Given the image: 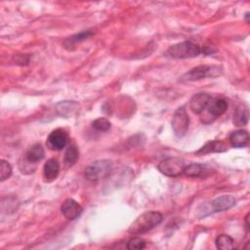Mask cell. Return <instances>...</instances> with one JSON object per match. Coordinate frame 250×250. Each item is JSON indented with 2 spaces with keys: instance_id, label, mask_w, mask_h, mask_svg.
<instances>
[{
  "instance_id": "4",
  "label": "cell",
  "mask_w": 250,
  "mask_h": 250,
  "mask_svg": "<svg viewBox=\"0 0 250 250\" xmlns=\"http://www.w3.org/2000/svg\"><path fill=\"white\" fill-rule=\"evenodd\" d=\"M112 162L108 159H100L91 163L84 171L85 178L90 182H98L109 176Z\"/></svg>"
},
{
  "instance_id": "13",
  "label": "cell",
  "mask_w": 250,
  "mask_h": 250,
  "mask_svg": "<svg viewBox=\"0 0 250 250\" xmlns=\"http://www.w3.org/2000/svg\"><path fill=\"white\" fill-rule=\"evenodd\" d=\"M60 172V163L57 159L51 158L46 161L43 167V176L47 182L54 181Z\"/></svg>"
},
{
  "instance_id": "11",
  "label": "cell",
  "mask_w": 250,
  "mask_h": 250,
  "mask_svg": "<svg viewBox=\"0 0 250 250\" xmlns=\"http://www.w3.org/2000/svg\"><path fill=\"white\" fill-rule=\"evenodd\" d=\"M236 203L235 198L230 194H225L215 198L212 202V208L215 212H223L232 208Z\"/></svg>"
},
{
  "instance_id": "2",
  "label": "cell",
  "mask_w": 250,
  "mask_h": 250,
  "mask_svg": "<svg viewBox=\"0 0 250 250\" xmlns=\"http://www.w3.org/2000/svg\"><path fill=\"white\" fill-rule=\"evenodd\" d=\"M223 73V69L219 65L214 64H203L198 65L191 68L189 71L186 72L180 80L182 82H188V81H197L204 78H213L220 76Z\"/></svg>"
},
{
  "instance_id": "14",
  "label": "cell",
  "mask_w": 250,
  "mask_h": 250,
  "mask_svg": "<svg viewBox=\"0 0 250 250\" xmlns=\"http://www.w3.org/2000/svg\"><path fill=\"white\" fill-rule=\"evenodd\" d=\"M229 142L232 147L246 146L249 142V134L246 130H236L229 135Z\"/></svg>"
},
{
  "instance_id": "26",
  "label": "cell",
  "mask_w": 250,
  "mask_h": 250,
  "mask_svg": "<svg viewBox=\"0 0 250 250\" xmlns=\"http://www.w3.org/2000/svg\"><path fill=\"white\" fill-rule=\"evenodd\" d=\"M248 18H249V13H246V14H245V20H246V22H248Z\"/></svg>"
},
{
  "instance_id": "7",
  "label": "cell",
  "mask_w": 250,
  "mask_h": 250,
  "mask_svg": "<svg viewBox=\"0 0 250 250\" xmlns=\"http://www.w3.org/2000/svg\"><path fill=\"white\" fill-rule=\"evenodd\" d=\"M68 142V135L62 128L55 129L50 133L47 139L48 146L53 150H62L65 147Z\"/></svg>"
},
{
  "instance_id": "22",
  "label": "cell",
  "mask_w": 250,
  "mask_h": 250,
  "mask_svg": "<svg viewBox=\"0 0 250 250\" xmlns=\"http://www.w3.org/2000/svg\"><path fill=\"white\" fill-rule=\"evenodd\" d=\"M110 125H111L110 122L106 118H104V117L97 118L92 123L93 128L96 129L97 131H100V132H105V131L109 130L110 129Z\"/></svg>"
},
{
  "instance_id": "12",
  "label": "cell",
  "mask_w": 250,
  "mask_h": 250,
  "mask_svg": "<svg viewBox=\"0 0 250 250\" xmlns=\"http://www.w3.org/2000/svg\"><path fill=\"white\" fill-rule=\"evenodd\" d=\"M211 173V168H209L205 164L200 163H191L186 166L184 170V174L188 177L192 178H203Z\"/></svg>"
},
{
  "instance_id": "23",
  "label": "cell",
  "mask_w": 250,
  "mask_h": 250,
  "mask_svg": "<svg viewBox=\"0 0 250 250\" xmlns=\"http://www.w3.org/2000/svg\"><path fill=\"white\" fill-rule=\"evenodd\" d=\"M12 175V167L10 163L4 159L0 161V181L4 182Z\"/></svg>"
},
{
  "instance_id": "5",
  "label": "cell",
  "mask_w": 250,
  "mask_h": 250,
  "mask_svg": "<svg viewBox=\"0 0 250 250\" xmlns=\"http://www.w3.org/2000/svg\"><path fill=\"white\" fill-rule=\"evenodd\" d=\"M186 166L185 161L180 157H167L159 162L157 168L167 177H178L184 173Z\"/></svg>"
},
{
  "instance_id": "18",
  "label": "cell",
  "mask_w": 250,
  "mask_h": 250,
  "mask_svg": "<svg viewBox=\"0 0 250 250\" xmlns=\"http://www.w3.org/2000/svg\"><path fill=\"white\" fill-rule=\"evenodd\" d=\"M248 119H249L248 109L243 105L237 106V108L233 113V118H232L233 124L235 126H244L247 124Z\"/></svg>"
},
{
  "instance_id": "9",
  "label": "cell",
  "mask_w": 250,
  "mask_h": 250,
  "mask_svg": "<svg viewBox=\"0 0 250 250\" xmlns=\"http://www.w3.org/2000/svg\"><path fill=\"white\" fill-rule=\"evenodd\" d=\"M61 211L67 220L73 221L82 214L83 209L77 201L72 198H67L62 204Z\"/></svg>"
},
{
  "instance_id": "19",
  "label": "cell",
  "mask_w": 250,
  "mask_h": 250,
  "mask_svg": "<svg viewBox=\"0 0 250 250\" xmlns=\"http://www.w3.org/2000/svg\"><path fill=\"white\" fill-rule=\"evenodd\" d=\"M92 33L93 32L90 31V30H84V31H81L77 34H74V35H72V36H70V37H68L67 39L64 40L63 46L67 49H70V48L74 47L77 43H80V42L84 41L85 39H87L90 35H92Z\"/></svg>"
},
{
  "instance_id": "16",
  "label": "cell",
  "mask_w": 250,
  "mask_h": 250,
  "mask_svg": "<svg viewBox=\"0 0 250 250\" xmlns=\"http://www.w3.org/2000/svg\"><path fill=\"white\" fill-rule=\"evenodd\" d=\"M228 150V145L223 141H210L202 146L196 153H210V152H223Z\"/></svg>"
},
{
  "instance_id": "1",
  "label": "cell",
  "mask_w": 250,
  "mask_h": 250,
  "mask_svg": "<svg viewBox=\"0 0 250 250\" xmlns=\"http://www.w3.org/2000/svg\"><path fill=\"white\" fill-rule=\"evenodd\" d=\"M163 220L161 213L157 211H148L139 216L129 227L128 231L131 234H142L154 227L158 226Z\"/></svg>"
},
{
  "instance_id": "17",
  "label": "cell",
  "mask_w": 250,
  "mask_h": 250,
  "mask_svg": "<svg viewBox=\"0 0 250 250\" xmlns=\"http://www.w3.org/2000/svg\"><path fill=\"white\" fill-rule=\"evenodd\" d=\"M79 158V150L75 145H70L67 146L64 157H63V164L66 168L72 167Z\"/></svg>"
},
{
  "instance_id": "8",
  "label": "cell",
  "mask_w": 250,
  "mask_h": 250,
  "mask_svg": "<svg viewBox=\"0 0 250 250\" xmlns=\"http://www.w3.org/2000/svg\"><path fill=\"white\" fill-rule=\"evenodd\" d=\"M228 108V103L223 98H212L209 104L206 107V113L209 115L208 123L214 121L217 117L223 115ZM204 110V111H205Z\"/></svg>"
},
{
  "instance_id": "3",
  "label": "cell",
  "mask_w": 250,
  "mask_h": 250,
  "mask_svg": "<svg viewBox=\"0 0 250 250\" xmlns=\"http://www.w3.org/2000/svg\"><path fill=\"white\" fill-rule=\"evenodd\" d=\"M200 53L201 48L197 44L191 41H184L169 47L165 55L173 59H189L197 57Z\"/></svg>"
},
{
  "instance_id": "10",
  "label": "cell",
  "mask_w": 250,
  "mask_h": 250,
  "mask_svg": "<svg viewBox=\"0 0 250 250\" xmlns=\"http://www.w3.org/2000/svg\"><path fill=\"white\" fill-rule=\"evenodd\" d=\"M212 97L207 93H198L194 95L189 103L190 109L195 114H201L209 104Z\"/></svg>"
},
{
  "instance_id": "24",
  "label": "cell",
  "mask_w": 250,
  "mask_h": 250,
  "mask_svg": "<svg viewBox=\"0 0 250 250\" xmlns=\"http://www.w3.org/2000/svg\"><path fill=\"white\" fill-rule=\"evenodd\" d=\"M146 247V241L141 237H133L127 242V248L130 250L144 249Z\"/></svg>"
},
{
  "instance_id": "15",
  "label": "cell",
  "mask_w": 250,
  "mask_h": 250,
  "mask_svg": "<svg viewBox=\"0 0 250 250\" xmlns=\"http://www.w3.org/2000/svg\"><path fill=\"white\" fill-rule=\"evenodd\" d=\"M45 155V151L43 146L40 144H36L33 145L25 153L24 155V159L26 161H28L29 163L36 165L37 162L41 161L44 158Z\"/></svg>"
},
{
  "instance_id": "21",
  "label": "cell",
  "mask_w": 250,
  "mask_h": 250,
  "mask_svg": "<svg viewBox=\"0 0 250 250\" xmlns=\"http://www.w3.org/2000/svg\"><path fill=\"white\" fill-rule=\"evenodd\" d=\"M216 247L222 250H229L234 248V240L228 234H220L215 240Z\"/></svg>"
},
{
  "instance_id": "6",
  "label": "cell",
  "mask_w": 250,
  "mask_h": 250,
  "mask_svg": "<svg viewBox=\"0 0 250 250\" xmlns=\"http://www.w3.org/2000/svg\"><path fill=\"white\" fill-rule=\"evenodd\" d=\"M171 126L175 136L178 138H182L188 133L189 127V117L184 106L179 107L174 112Z\"/></svg>"
},
{
  "instance_id": "25",
  "label": "cell",
  "mask_w": 250,
  "mask_h": 250,
  "mask_svg": "<svg viewBox=\"0 0 250 250\" xmlns=\"http://www.w3.org/2000/svg\"><path fill=\"white\" fill-rule=\"evenodd\" d=\"M249 213L246 215V217H245V230H246V232L248 233L249 232V228H250V226H249Z\"/></svg>"
},
{
  "instance_id": "20",
  "label": "cell",
  "mask_w": 250,
  "mask_h": 250,
  "mask_svg": "<svg viewBox=\"0 0 250 250\" xmlns=\"http://www.w3.org/2000/svg\"><path fill=\"white\" fill-rule=\"evenodd\" d=\"M78 105L74 102H62L57 104V110L62 116H71L77 110Z\"/></svg>"
}]
</instances>
